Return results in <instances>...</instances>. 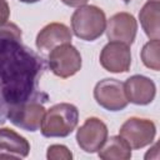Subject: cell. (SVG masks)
<instances>
[{"label": "cell", "instance_id": "9", "mask_svg": "<svg viewBox=\"0 0 160 160\" xmlns=\"http://www.w3.org/2000/svg\"><path fill=\"white\" fill-rule=\"evenodd\" d=\"M105 31L110 41H119L130 46L136 38L138 22L131 14L118 12L108 20Z\"/></svg>", "mask_w": 160, "mask_h": 160}, {"label": "cell", "instance_id": "7", "mask_svg": "<svg viewBox=\"0 0 160 160\" xmlns=\"http://www.w3.org/2000/svg\"><path fill=\"white\" fill-rule=\"evenodd\" d=\"M108 139V126L99 118H88L78 129L76 141L85 152H98Z\"/></svg>", "mask_w": 160, "mask_h": 160}, {"label": "cell", "instance_id": "1", "mask_svg": "<svg viewBox=\"0 0 160 160\" xmlns=\"http://www.w3.org/2000/svg\"><path fill=\"white\" fill-rule=\"evenodd\" d=\"M45 69V60L21 42L20 28L6 22L0 29V124L11 110L26 102L49 100L39 89Z\"/></svg>", "mask_w": 160, "mask_h": 160}, {"label": "cell", "instance_id": "14", "mask_svg": "<svg viewBox=\"0 0 160 160\" xmlns=\"http://www.w3.org/2000/svg\"><path fill=\"white\" fill-rule=\"evenodd\" d=\"M159 11H160L159 0H148L139 12L140 24L149 39H159L160 36Z\"/></svg>", "mask_w": 160, "mask_h": 160}, {"label": "cell", "instance_id": "11", "mask_svg": "<svg viewBox=\"0 0 160 160\" xmlns=\"http://www.w3.org/2000/svg\"><path fill=\"white\" fill-rule=\"evenodd\" d=\"M124 90L129 102L135 105L150 104L156 94V86L150 78L144 75H132L124 82Z\"/></svg>", "mask_w": 160, "mask_h": 160}, {"label": "cell", "instance_id": "21", "mask_svg": "<svg viewBox=\"0 0 160 160\" xmlns=\"http://www.w3.org/2000/svg\"><path fill=\"white\" fill-rule=\"evenodd\" d=\"M122 1H124V2H126V4H128V2H130V1H131V0H122Z\"/></svg>", "mask_w": 160, "mask_h": 160}, {"label": "cell", "instance_id": "8", "mask_svg": "<svg viewBox=\"0 0 160 160\" xmlns=\"http://www.w3.org/2000/svg\"><path fill=\"white\" fill-rule=\"evenodd\" d=\"M99 60L101 66L109 72H126L131 65L130 46L119 41H110L102 48Z\"/></svg>", "mask_w": 160, "mask_h": 160}, {"label": "cell", "instance_id": "20", "mask_svg": "<svg viewBox=\"0 0 160 160\" xmlns=\"http://www.w3.org/2000/svg\"><path fill=\"white\" fill-rule=\"evenodd\" d=\"M21 2H25V4H34V2H38L40 0H20Z\"/></svg>", "mask_w": 160, "mask_h": 160}, {"label": "cell", "instance_id": "4", "mask_svg": "<svg viewBox=\"0 0 160 160\" xmlns=\"http://www.w3.org/2000/svg\"><path fill=\"white\" fill-rule=\"evenodd\" d=\"M48 62L50 70L56 76L68 79L81 69V55L71 42L62 44L50 51Z\"/></svg>", "mask_w": 160, "mask_h": 160}, {"label": "cell", "instance_id": "15", "mask_svg": "<svg viewBox=\"0 0 160 160\" xmlns=\"http://www.w3.org/2000/svg\"><path fill=\"white\" fill-rule=\"evenodd\" d=\"M98 155L102 160H129L131 148L121 136H111L98 150Z\"/></svg>", "mask_w": 160, "mask_h": 160}, {"label": "cell", "instance_id": "10", "mask_svg": "<svg viewBox=\"0 0 160 160\" xmlns=\"http://www.w3.org/2000/svg\"><path fill=\"white\" fill-rule=\"evenodd\" d=\"M44 114H45L44 102L30 101L11 110L8 114V120H10L15 126L22 130L36 131L40 129Z\"/></svg>", "mask_w": 160, "mask_h": 160}, {"label": "cell", "instance_id": "19", "mask_svg": "<svg viewBox=\"0 0 160 160\" xmlns=\"http://www.w3.org/2000/svg\"><path fill=\"white\" fill-rule=\"evenodd\" d=\"M65 5L68 6H72V8H79V6H82L85 5L89 0H61Z\"/></svg>", "mask_w": 160, "mask_h": 160}, {"label": "cell", "instance_id": "5", "mask_svg": "<svg viewBox=\"0 0 160 160\" xmlns=\"http://www.w3.org/2000/svg\"><path fill=\"white\" fill-rule=\"evenodd\" d=\"M156 135V126L154 121L142 118L128 119L119 130L121 136L131 149H142L150 145Z\"/></svg>", "mask_w": 160, "mask_h": 160}, {"label": "cell", "instance_id": "18", "mask_svg": "<svg viewBox=\"0 0 160 160\" xmlns=\"http://www.w3.org/2000/svg\"><path fill=\"white\" fill-rule=\"evenodd\" d=\"M9 16H10V8L6 0H0V29L5 26L6 22H9Z\"/></svg>", "mask_w": 160, "mask_h": 160}, {"label": "cell", "instance_id": "17", "mask_svg": "<svg viewBox=\"0 0 160 160\" xmlns=\"http://www.w3.org/2000/svg\"><path fill=\"white\" fill-rule=\"evenodd\" d=\"M46 158L49 160H70L72 159V154L65 145L55 144L48 148Z\"/></svg>", "mask_w": 160, "mask_h": 160}, {"label": "cell", "instance_id": "6", "mask_svg": "<svg viewBox=\"0 0 160 160\" xmlns=\"http://www.w3.org/2000/svg\"><path fill=\"white\" fill-rule=\"evenodd\" d=\"M94 98L101 108L109 111H120L129 104L124 82L116 79L100 80L94 88Z\"/></svg>", "mask_w": 160, "mask_h": 160}, {"label": "cell", "instance_id": "3", "mask_svg": "<svg viewBox=\"0 0 160 160\" xmlns=\"http://www.w3.org/2000/svg\"><path fill=\"white\" fill-rule=\"evenodd\" d=\"M106 28L105 12L95 5L79 6L71 16L74 34L85 41H94L102 35Z\"/></svg>", "mask_w": 160, "mask_h": 160}, {"label": "cell", "instance_id": "13", "mask_svg": "<svg viewBox=\"0 0 160 160\" xmlns=\"http://www.w3.org/2000/svg\"><path fill=\"white\" fill-rule=\"evenodd\" d=\"M29 141L9 128L0 129V159H24L29 155Z\"/></svg>", "mask_w": 160, "mask_h": 160}, {"label": "cell", "instance_id": "16", "mask_svg": "<svg viewBox=\"0 0 160 160\" xmlns=\"http://www.w3.org/2000/svg\"><path fill=\"white\" fill-rule=\"evenodd\" d=\"M159 50H160V41L159 39H151L148 41L142 50H141V60L144 65L151 70L159 71L160 70V56H159Z\"/></svg>", "mask_w": 160, "mask_h": 160}, {"label": "cell", "instance_id": "12", "mask_svg": "<svg viewBox=\"0 0 160 160\" xmlns=\"http://www.w3.org/2000/svg\"><path fill=\"white\" fill-rule=\"evenodd\" d=\"M70 42H71V31L66 25L61 22H51L44 26L39 31L35 41L36 48L42 52L51 51L59 45L70 44Z\"/></svg>", "mask_w": 160, "mask_h": 160}, {"label": "cell", "instance_id": "2", "mask_svg": "<svg viewBox=\"0 0 160 160\" xmlns=\"http://www.w3.org/2000/svg\"><path fill=\"white\" fill-rule=\"evenodd\" d=\"M79 122V110L69 102H60L45 111L40 131L45 138L69 136Z\"/></svg>", "mask_w": 160, "mask_h": 160}]
</instances>
